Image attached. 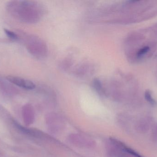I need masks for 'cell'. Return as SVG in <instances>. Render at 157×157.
<instances>
[{
  "mask_svg": "<svg viewBox=\"0 0 157 157\" xmlns=\"http://www.w3.org/2000/svg\"><path fill=\"white\" fill-rule=\"evenodd\" d=\"M6 8L14 18L26 24H34L38 22L44 13L41 5L34 1H11L7 3Z\"/></svg>",
  "mask_w": 157,
  "mask_h": 157,
  "instance_id": "6da1fadb",
  "label": "cell"
},
{
  "mask_svg": "<svg viewBox=\"0 0 157 157\" xmlns=\"http://www.w3.org/2000/svg\"><path fill=\"white\" fill-rule=\"evenodd\" d=\"M26 47L29 52L37 58H44L48 54V49L46 43L41 39L36 36L28 37Z\"/></svg>",
  "mask_w": 157,
  "mask_h": 157,
  "instance_id": "7a4b0ae2",
  "label": "cell"
},
{
  "mask_svg": "<svg viewBox=\"0 0 157 157\" xmlns=\"http://www.w3.org/2000/svg\"><path fill=\"white\" fill-rule=\"evenodd\" d=\"M6 79L12 84L25 89H32L36 87V85L33 82L21 77L9 76L6 77Z\"/></svg>",
  "mask_w": 157,
  "mask_h": 157,
  "instance_id": "3957f363",
  "label": "cell"
},
{
  "mask_svg": "<svg viewBox=\"0 0 157 157\" xmlns=\"http://www.w3.org/2000/svg\"><path fill=\"white\" fill-rule=\"evenodd\" d=\"M151 121L147 119H143L137 123V129L140 131H146L149 129Z\"/></svg>",
  "mask_w": 157,
  "mask_h": 157,
  "instance_id": "277c9868",
  "label": "cell"
},
{
  "mask_svg": "<svg viewBox=\"0 0 157 157\" xmlns=\"http://www.w3.org/2000/svg\"><path fill=\"white\" fill-rule=\"evenodd\" d=\"M145 98L152 106L156 105V101L153 98L151 92L149 90H146L145 92Z\"/></svg>",
  "mask_w": 157,
  "mask_h": 157,
  "instance_id": "5b68a950",
  "label": "cell"
},
{
  "mask_svg": "<svg viewBox=\"0 0 157 157\" xmlns=\"http://www.w3.org/2000/svg\"><path fill=\"white\" fill-rule=\"evenodd\" d=\"M4 32L5 34H6V36L12 39L17 40L18 38L17 35L13 31L8 30L7 29H4Z\"/></svg>",
  "mask_w": 157,
  "mask_h": 157,
  "instance_id": "8992f818",
  "label": "cell"
},
{
  "mask_svg": "<svg viewBox=\"0 0 157 157\" xmlns=\"http://www.w3.org/2000/svg\"><path fill=\"white\" fill-rule=\"evenodd\" d=\"M150 48L148 46H145L144 48L140 49L137 53V56L138 58L142 57L143 55H145L146 53H147L149 51Z\"/></svg>",
  "mask_w": 157,
  "mask_h": 157,
  "instance_id": "52a82bcc",
  "label": "cell"
},
{
  "mask_svg": "<svg viewBox=\"0 0 157 157\" xmlns=\"http://www.w3.org/2000/svg\"><path fill=\"white\" fill-rule=\"evenodd\" d=\"M153 135H154L155 138H156L157 140V126L155 128V130L154 131V134H153Z\"/></svg>",
  "mask_w": 157,
  "mask_h": 157,
  "instance_id": "ba28073f",
  "label": "cell"
}]
</instances>
